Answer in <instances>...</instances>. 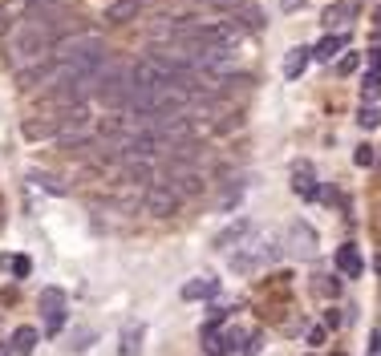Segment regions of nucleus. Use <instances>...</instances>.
<instances>
[{"instance_id": "nucleus-1", "label": "nucleus", "mask_w": 381, "mask_h": 356, "mask_svg": "<svg viewBox=\"0 0 381 356\" xmlns=\"http://www.w3.org/2000/svg\"><path fill=\"white\" fill-rule=\"evenodd\" d=\"M106 65H110V53H106V41H98V37H77V41H65V45L53 49V69L57 73L98 77Z\"/></svg>"}, {"instance_id": "nucleus-2", "label": "nucleus", "mask_w": 381, "mask_h": 356, "mask_svg": "<svg viewBox=\"0 0 381 356\" xmlns=\"http://www.w3.org/2000/svg\"><path fill=\"white\" fill-rule=\"evenodd\" d=\"M134 89V73L130 69H122V65H106L101 69V81H98V97L106 106H114V110H126V97Z\"/></svg>"}, {"instance_id": "nucleus-3", "label": "nucleus", "mask_w": 381, "mask_h": 356, "mask_svg": "<svg viewBox=\"0 0 381 356\" xmlns=\"http://www.w3.org/2000/svg\"><path fill=\"white\" fill-rule=\"evenodd\" d=\"M239 251H232V263L235 272H256L260 263H272V259L280 255V247H272V243H264V239H256V243H235Z\"/></svg>"}, {"instance_id": "nucleus-4", "label": "nucleus", "mask_w": 381, "mask_h": 356, "mask_svg": "<svg viewBox=\"0 0 381 356\" xmlns=\"http://www.w3.org/2000/svg\"><path fill=\"white\" fill-rule=\"evenodd\" d=\"M146 210L158 215V219H166V215L179 210V194L170 191V186H163V182H150L146 186Z\"/></svg>"}, {"instance_id": "nucleus-5", "label": "nucleus", "mask_w": 381, "mask_h": 356, "mask_svg": "<svg viewBox=\"0 0 381 356\" xmlns=\"http://www.w3.org/2000/svg\"><path fill=\"white\" fill-rule=\"evenodd\" d=\"M288 239H292L288 247H292L296 255H304V259L316 255V235H313V231H308L304 223H292V227H288Z\"/></svg>"}, {"instance_id": "nucleus-6", "label": "nucleus", "mask_w": 381, "mask_h": 356, "mask_svg": "<svg viewBox=\"0 0 381 356\" xmlns=\"http://www.w3.org/2000/svg\"><path fill=\"white\" fill-rule=\"evenodd\" d=\"M122 166H126V178H130V182H142V186H150V178H154V170H150V158L122 154Z\"/></svg>"}, {"instance_id": "nucleus-7", "label": "nucleus", "mask_w": 381, "mask_h": 356, "mask_svg": "<svg viewBox=\"0 0 381 356\" xmlns=\"http://www.w3.org/2000/svg\"><path fill=\"white\" fill-rule=\"evenodd\" d=\"M138 8H142V0H114V4L106 8V20H110V25H126V20L138 16Z\"/></svg>"}, {"instance_id": "nucleus-8", "label": "nucleus", "mask_w": 381, "mask_h": 356, "mask_svg": "<svg viewBox=\"0 0 381 356\" xmlns=\"http://www.w3.org/2000/svg\"><path fill=\"white\" fill-rule=\"evenodd\" d=\"M341 49H345V37H341V32H329V37H325V41L313 49V57H316V61H332Z\"/></svg>"}, {"instance_id": "nucleus-9", "label": "nucleus", "mask_w": 381, "mask_h": 356, "mask_svg": "<svg viewBox=\"0 0 381 356\" xmlns=\"http://www.w3.org/2000/svg\"><path fill=\"white\" fill-rule=\"evenodd\" d=\"M337 267H341L345 275H361V255H357L353 243H345V247L337 251Z\"/></svg>"}, {"instance_id": "nucleus-10", "label": "nucleus", "mask_w": 381, "mask_h": 356, "mask_svg": "<svg viewBox=\"0 0 381 356\" xmlns=\"http://www.w3.org/2000/svg\"><path fill=\"white\" fill-rule=\"evenodd\" d=\"M308 57H313V53H308L304 45H300V49H292V53H288V61H284V77H292V81H296L300 73H304Z\"/></svg>"}, {"instance_id": "nucleus-11", "label": "nucleus", "mask_w": 381, "mask_h": 356, "mask_svg": "<svg viewBox=\"0 0 381 356\" xmlns=\"http://www.w3.org/2000/svg\"><path fill=\"white\" fill-rule=\"evenodd\" d=\"M49 134H57V129H53V117H29V122H25V138H29V142H41V138H49Z\"/></svg>"}, {"instance_id": "nucleus-12", "label": "nucleus", "mask_w": 381, "mask_h": 356, "mask_svg": "<svg viewBox=\"0 0 381 356\" xmlns=\"http://www.w3.org/2000/svg\"><path fill=\"white\" fill-rule=\"evenodd\" d=\"M353 8H357V0H341V4H332L329 13H325V29H337V25H345L349 20V13H353Z\"/></svg>"}, {"instance_id": "nucleus-13", "label": "nucleus", "mask_w": 381, "mask_h": 356, "mask_svg": "<svg viewBox=\"0 0 381 356\" xmlns=\"http://www.w3.org/2000/svg\"><path fill=\"white\" fill-rule=\"evenodd\" d=\"M41 307H45L49 316H53V312H61V307H65V291H61V288H45V291H41Z\"/></svg>"}, {"instance_id": "nucleus-14", "label": "nucleus", "mask_w": 381, "mask_h": 356, "mask_svg": "<svg viewBox=\"0 0 381 356\" xmlns=\"http://www.w3.org/2000/svg\"><path fill=\"white\" fill-rule=\"evenodd\" d=\"M187 300H199V295H216V279H195V284H187L182 288Z\"/></svg>"}, {"instance_id": "nucleus-15", "label": "nucleus", "mask_w": 381, "mask_h": 356, "mask_svg": "<svg viewBox=\"0 0 381 356\" xmlns=\"http://www.w3.org/2000/svg\"><path fill=\"white\" fill-rule=\"evenodd\" d=\"M292 191L304 194V198H316V182L308 178V170H296V178H292Z\"/></svg>"}, {"instance_id": "nucleus-16", "label": "nucleus", "mask_w": 381, "mask_h": 356, "mask_svg": "<svg viewBox=\"0 0 381 356\" xmlns=\"http://www.w3.org/2000/svg\"><path fill=\"white\" fill-rule=\"evenodd\" d=\"M33 340H37L33 328H17V332H13V348H17V352H29V348H33Z\"/></svg>"}, {"instance_id": "nucleus-17", "label": "nucleus", "mask_w": 381, "mask_h": 356, "mask_svg": "<svg viewBox=\"0 0 381 356\" xmlns=\"http://www.w3.org/2000/svg\"><path fill=\"white\" fill-rule=\"evenodd\" d=\"M377 94H381V73H369V77L361 81V97L365 101H373Z\"/></svg>"}, {"instance_id": "nucleus-18", "label": "nucleus", "mask_w": 381, "mask_h": 356, "mask_svg": "<svg viewBox=\"0 0 381 356\" xmlns=\"http://www.w3.org/2000/svg\"><path fill=\"white\" fill-rule=\"evenodd\" d=\"M357 122H361V129H373V126L381 122L377 106H361V113H357Z\"/></svg>"}, {"instance_id": "nucleus-19", "label": "nucleus", "mask_w": 381, "mask_h": 356, "mask_svg": "<svg viewBox=\"0 0 381 356\" xmlns=\"http://www.w3.org/2000/svg\"><path fill=\"white\" fill-rule=\"evenodd\" d=\"M4 263H13V272H17V279H25V275L33 272V259H29V255H13V259H4Z\"/></svg>"}, {"instance_id": "nucleus-20", "label": "nucleus", "mask_w": 381, "mask_h": 356, "mask_svg": "<svg viewBox=\"0 0 381 356\" xmlns=\"http://www.w3.org/2000/svg\"><path fill=\"white\" fill-rule=\"evenodd\" d=\"M138 340H142V328H126V344H122V356H134Z\"/></svg>"}, {"instance_id": "nucleus-21", "label": "nucleus", "mask_w": 381, "mask_h": 356, "mask_svg": "<svg viewBox=\"0 0 381 356\" xmlns=\"http://www.w3.org/2000/svg\"><path fill=\"white\" fill-rule=\"evenodd\" d=\"M33 182H37V186H45V191H53V194H65V186H61V182H53L49 174H33Z\"/></svg>"}, {"instance_id": "nucleus-22", "label": "nucleus", "mask_w": 381, "mask_h": 356, "mask_svg": "<svg viewBox=\"0 0 381 356\" xmlns=\"http://www.w3.org/2000/svg\"><path fill=\"white\" fill-rule=\"evenodd\" d=\"M353 162H357V166H369V162H373V146H369V142H365V146H357Z\"/></svg>"}, {"instance_id": "nucleus-23", "label": "nucleus", "mask_w": 381, "mask_h": 356, "mask_svg": "<svg viewBox=\"0 0 381 356\" xmlns=\"http://www.w3.org/2000/svg\"><path fill=\"white\" fill-rule=\"evenodd\" d=\"M357 69V53H349V57H341V73H353Z\"/></svg>"}, {"instance_id": "nucleus-24", "label": "nucleus", "mask_w": 381, "mask_h": 356, "mask_svg": "<svg viewBox=\"0 0 381 356\" xmlns=\"http://www.w3.org/2000/svg\"><path fill=\"white\" fill-rule=\"evenodd\" d=\"M369 65H373L369 73H381V49H373V57H369Z\"/></svg>"}, {"instance_id": "nucleus-25", "label": "nucleus", "mask_w": 381, "mask_h": 356, "mask_svg": "<svg viewBox=\"0 0 381 356\" xmlns=\"http://www.w3.org/2000/svg\"><path fill=\"white\" fill-rule=\"evenodd\" d=\"M296 4H304V0H280V8H284V13H292Z\"/></svg>"}, {"instance_id": "nucleus-26", "label": "nucleus", "mask_w": 381, "mask_h": 356, "mask_svg": "<svg viewBox=\"0 0 381 356\" xmlns=\"http://www.w3.org/2000/svg\"><path fill=\"white\" fill-rule=\"evenodd\" d=\"M0 356H8V344H4V340H0Z\"/></svg>"}, {"instance_id": "nucleus-27", "label": "nucleus", "mask_w": 381, "mask_h": 356, "mask_svg": "<svg viewBox=\"0 0 381 356\" xmlns=\"http://www.w3.org/2000/svg\"><path fill=\"white\" fill-rule=\"evenodd\" d=\"M373 267H377V275H381V255H377V259H373Z\"/></svg>"}]
</instances>
